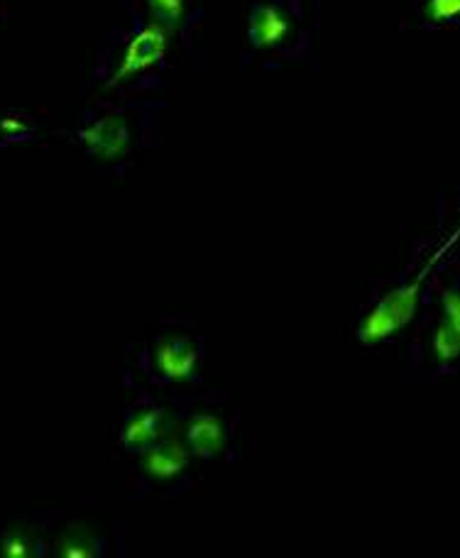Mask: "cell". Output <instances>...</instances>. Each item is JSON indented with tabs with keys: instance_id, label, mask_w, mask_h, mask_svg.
<instances>
[{
	"instance_id": "1",
	"label": "cell",
	"mask_w": 460,
	"mask_h": 558,
	"mask_svg": "<svg viewBox=\"0 0 460 558\" xmlns=\"http://www.w3.org/2000/svg\"><path fill=\"white\" fill-rule=\"evenodd\" d=\"M426 272L412 279L409 284L392 289V292L379 299L373 312L363 318V324H360V328H358L360 341H363L365 345H377V343H383L385 338L402 331V328L412 322L416 308H419V299H422V287H424Z\"/></svg>"
},
{
	"instance_id": "2",
	"label": "cell",
	"mask_w": 460,
	"mask_h": 558,
	"mask_svg": "<svg viewBox=\"0 0 460 558\" xmlns=\"http://www.w3.org/2000/svg\"><path fill=\"white\" fill-rule=\"evenodd\" d=\"M167 54V29L162 25H145L130 37L125 52L116 66L113 84H123L162 62Z\"/></svg>"
},
{
	"instance_id": "3",
	"label": "cell",
	"mask_w": 460,
	"mask_h": 558,
	"mask_svg": "<svg viewBox=\"0 0 460 558\" xmlns=\"http://www.w3.org/2000/svg\"><path fill=\"white\" fill-rule=\"evenodd\" d=\"M78 137H82L88 153L101 159H118L130 149L128 125L120 116H104L101 121L84 128Z\"/></svg>"
},
{
	"instance_id": "4",
	"label": "cell",
	"mask_w": 460,
	"mask_h": 558,
	"mask_svg": "<svg viewBox=\"0 0 460 558\" xmlns=\"http://www.w3.org/2000/svg\"><path fill=\"white\" fill-rule=\"evenodd\" d=\"M196 363H198V353H196V345L192 343V338L174 336L157 343L155 365L159 375L167 377V380H174V383L189 380L196 371Z\"/></svg>"
},
{
	"instance_id": "5",
	"label": "cell",
	"mask_w": 460,
	"mask_h": 558,
	"mask_svg": "<svg viewBox=\"0 0 460 558\" xmlns=\"http://www.w3.org/2000/svg\"><path fill=\"white\" fill-rule=\"evenodd\" d=\"M169 436V416L162 410H145L128 418V424L120 432V444L128 451L143 456L149 451L157 441Z\"/></svg>"
},
{
	"instance_id": "6",
	"label": "cell",
	"mask_w": 460,
	"mask_h": 558,
	"mask_svg": "<svg viewBox=\"0 0 460 558\" xmlns=\"http://www.w3.org/2000/svg\"><path fill=\"white\" fill-rule=\"evenodd\" d=\"M189 456H192V448L184 446L174 436H165L162 441H157L149 451L143 453V468L147 475L157 477V481H169V477L184 471Z\"/></svg>"
},
{
	"instance_id": "7",
	"label": "cell",
	"mask_w": 460,
	"mask_h": 558,
	"mask_svg": "<svg viewBox=\"0 0 460 558\" xmlns=\"http://www.w3.org/2000/svg\"><path fill=\"white\" fill-rule=\"evenodd\" d=\"M186 446L198 458H211L226 448V426L221 418L196 414L186 426Z\"/></svg>"
},
{
	"instance_id": "8",
	"label": "cell",
	"mask_w": 460,
	"mask_h": 558,
	"mask_svg": "<svg viewBox=\"0 0 460 558\" xmlns=\"http://www.w3.org/2000/svg\"><path fill=\"white\" fill-rule=\"evenodd\" d=\"M289 35V20L275 5H257L250 17V39L257 47H277Z\"/></svg>"
},
{
	"instance_id": "9",
	"label": "cell",
	"mask_w": 460,
	"mask_h": 558,
	"mask_svg": "<svg viewBox=\"0 0 460 558\" xmlns=\"http://www.w3.org/2000/svg\"><path fill=\"white\" fill-rule=\"evenodd\" d=\"M434 353L441 363H453L460 357V333L453 328V324L444 318L434 331Z\"/></svg>"
},
{
	"instance_id": "10",
	"label": "cell",
	"mask_w": 460,
	"mask_h": 558,
	"mask_svg": "<svg viewBox=\"0 0 460 558\" xmlns=\"http://www.w3.org/2000/svg\"><path fill=\"white\" fill-rule=\"evenodd\" d=\"M149 10L157 17V25H162L167 33H174V29L182 25L184 20V0H147Z\"/></svg>"
},
{
	"instance_id": "11",
	"label": "cell",
	"mask_w": 460,
	"mask_h": 558,
	"mask_svg": "<svg viewBox=\"0 0 460 558\" xmlns=\"http://www.w3.org/2000/svg\"><path fill=\"white\" fill-rule=\"evenodd\" d=\"M35 544L29 536H25L23 532H15V534H8L3 542H0V556L5 558H27L33 556Z\"/></svg>"
},
{
	"instance_id": "12",
	"label": "cell",
	"mask_w": 460,
	"mask_h": 558,
	"mask_svg": "<svg viewBox=\"0 0 460 558\" xmlns=\"http://www.w3.org/2000/svg\"><path fill=\"white\" fill-rule=\"evenodd\" d=\"M428 17L434 23H451L460 17V0H428Z\"/></svg>"
},
{
	"instance_id": "13",
	"label": "cell",
	"mask_w": 460,
	"mask_h": 558,
	"mask_svg": "<svg viewBox=\"0 0 460 558\" xmlns=\"http://www.w3.org/2000/svg\"><path fill=\"white\" fill-rule=\"evenodd\" d=\"M59 554L69 556V558H86V556H94V546L88 542L86 544L78 542L72 534H69L66 539L59 542Z\"/></svg>"
},
{
	"instance_id": "14",
	"label": "cell",
	"mask_w": 460,
	"mask_h": 558,
	"mask_svg": "<svg viewBox=\"0 0 460 558\" xmlns=\"http://www.w3.org/2000/svg\"><path fill=\"white\" fill-rule=\"evenodd\" d=\"M29 131H33V125H29L27 121H23L20 116H8L0 121V135L13 140V137H23L27 135Z\"/></svg>"
},
{
	"instance_id": "15",
	"label": "cell",
	"mask_w": 460,
	"mask_h": 558,
	"mask_svg": "<svg viewBox=\"0 0 460 558\" xmlns=\"http://www.w3.org/2000/svg\"><path fill=\"white\" fill-rule=\"evenodd\" d=\"M444 308H446V318L453 324V328L460 333V294L453 292V289L444 292Z\"/></svg>"
}]
</instances>
